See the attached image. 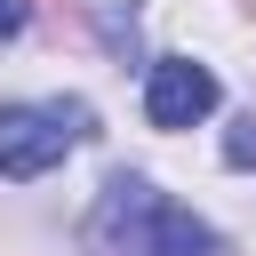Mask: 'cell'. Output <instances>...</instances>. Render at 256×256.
<instances>
[{"instance_id": "6da1fadb", "label": "cell", "mask_w": 256, "mask_h": 256, "mask_svg": "<svg viewBox=\"0 0 256 256\" xmlns=\"http://www.w3.org/2000/svg\"><path fill=\"white\" fill-rule=\"evenodd\" d=\"M88 256H216V232L144 176H112L88 208Z\"/></svg>"}, {"instance_id": "277c9868", "label": "cell", "mask_w": 256, "mask_h": 256, "mask_svg": "<svg viewBox=\"0 0 256 256\" xmlns=\"http://www.w3.org/2000/svg\"><path fill=\"white\" fill-rule=\"evenodd\" d=\"M224 168H256V112H240L224 128Z\"/></svg>"}, {"instance_id": "7a4b0ae2", "label": "cell", "mask_w": 256, "mask_h": 256, "mask_svg": "<svg viewBox=\"0 0 256 256\" xmlns=\"http://www.w3.org/2000/svg\"><path fill=\"white\" fill-rule=\"evenodd\" d=\"M72 136H88V104H0V176H48Z\"/></svg>"}, {"instance_id": "3957f363", "label": "cell", "mask_w": 256, "mask_h": 256, "mask_svg": "<svg viewBox=\"0 0 256 256\" xmlns=\"http://www.w3.org/2000/svg\"><path fill=\"white\" fill-rule=\"evenodd\" d=\"M216 112V72L192 64V56H160L152 80H144V120L152 128H192Z\"/></svg>"}, {"instance_id": "5b68a950", "label": "cell", "mask_w": 256, "mask_h": 256, "mask_svg": "<svg viewBox=\"0 0 256 256\" xmlns=\"http://www.w3.org/2000/svg\"><path fill=\"white\" fill-rule=\"evenodd\" d=\"M24 16H32V0H0V40H8V32H24Z\"/></svg>"}]
</instances>
